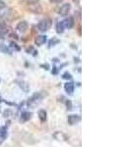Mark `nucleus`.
Masks as SVG:
<instances>
[{"label": "nucleus", "instance_id": "1", "mask_svg": "<svg viewBox=\"0 0 131 147\" xmlns=\"http://www.w3.org/2000/svg\"><path fill=\"white\" fill-rule=\"evenodd\" d=\"M51 24H52L51 19H49V18H44V19L39 21V24H37V28H39V32H46V30H48V28H50Z\"/></svg>", "mask_w": 131, "mask_h": 147}, {"label": "nucleus", "instance_id": "2", "mask_svg": "<svg viewBox=\"0 0 131 147\" xmlns=\"http://www.w3.org/2000/svg\"><path fill=\"white\" fill-rule=\"evenodd\" d=\"M70 10H71V5H70V3H64L63 5H62L61 7L59 8L58 14L60 15V16L64 17V16H66V15L69 14Z\"/></svg>", "mask_w": 131, "mask_h": 147}, {"label": "nucleus", "instance_id": "3", "mask_svg": "<svg viewBox=\"0 0 131 147\" xmlns=\"http://www.w3.org/2000/svg\"><path fill=\"white\" fill-rule=\"evenodd\" d=\"M63 24H64V28H68V30H70V28H72L73 26H74V24H75V22H74V18L73 17H67V18H65V19L63 20Z\"/></svg>", "mask_w": 131, "mask_h": 147}, {"label": "nucleus", "instance_id": "4", "mask_svg": "<svg viewBox=\"0 0 131 147\" xmlns=\"http://www.w3.org/2000/svg\"><path fill=\"white\" fill-rule=\"evenodd\" d=\"M28 26H29L28 23H27L26 21H21L17 24L16 30L21 33H25L27 32V30H28Z\"/></svg>", "mask_w": 131, "mask_h": 147}, {"label": "nucleus", "instance_id": "5", "mask_svg": "<svg viewBox=\"0 0 131 147\" xmlns=\"http://www.w3.org/2000/svg\"><path fill=\"white\" fill-rule=\"evenodd\" d=\"M46 35H43V34H41V35H37V37H35V43L37 44V46H41L43 44H44L46 42V40H47V38H46Z\"/></svg>", "mask_w": 131, "mask_h": 147}, {"label": "nucleus", "instance_id": "6", "mask_svg": "<svg viewBox=\"0 0 131 147\" xmlns=\"http://www.w3.org/2000/svg\"><path fill=\"white\" fill-rule=\"evenodd\" d=\"M29 10L34 12L35 14H39V13H41L43 9H41V7L39 4L35 3V4H30V5H29Z\"/></svg>", "mask_w": 131, "mask_h": 147}, {"label": "nucleus", "instance_id": "7", "mask_svg": "<svg viewBox=\"0 0 131 147\" xmlns=\"http://www.w3.org/2000/svg\"><path fill=\"white\" fill-rule=\"evenodd\" d=\"M0 52L4 53V54L12 55V50L10 49V47L6 46L4 43H0Z\"/></svg>", "mask_w": 131, "mask_h": 147}, {"label": "nucleus", "instance_id": "8", "mask_svg": "<svg viewBox=\"0 0 131 147\" xmlns=\"http://www.w3.org/2000/svg\"><path fill=\"white\" fill-rule=\"evenodd\" d=\"M64 89L67 93L72 94L73 91H74V83L73 82H67V83L64 84Z\"/></svg>", "mask_w": 131, "mask_h": 147}, {"label": "nucleus", "instance_id": "9", "mask_svg": "<svg viewBox=\"0 0 131 147\" xmlns=\"http://www.w3.org/2000/svg\"><path fill=\"white\" fill-rule=\"evenodd\" d=\"M80 121V117L78 115H70L68 117V122L70 124H75Z\"/></svg>", "mask_w": 131, "mask_h": 147}, {"label": "nucleus", "instance_id": "10", "mask_svg": "<svg viewBox=\"0 0 131 147\" xmlns=\"http://www.w3.org/2000/svg\"><path fill=\"white\" fill-rule=\"evenodd\" d=\"M7 32L8 30L6 28V26L4 24L0 23V38H4V36L7 34Z\"/></svg>", "mask_w": 131, "mask_h": 147}, {"label": "nucleus", "instance_id": "11", "mask_svg": "<svg viewBox=\"0 0 131 147\" xmlns=\"http://www.w3.org/2000/svg\"><path fill=\"white\" fill-rule=\"evenodd\" d=\"M64 24H63V22H58V23L56 24V26H55V30H56V32L57 33H63L64 32Z\"/></svg>", "mask_w": 131, "mask_h": 147}, {"label": "nucleus", "instance_id": "12", "mask_svg": "<svg viewBox=\"0 0 131 147\" xmlns=\"http://www.w3.org/2000/svg\"><path fill=\"white\" fill-rule=\"evenodd\" d=\"M18 83H19V86L22 88L24 91H29V89H30V87H29V84L27 83L26 81H17Z\"/></svg>", "mask_w": 131, "mask_h": 147}, {"label": "nucleus", "instance_id": "13", "mask_svg": "<svg viewBox=\"0 0 131 147\" xmlns=\"http://www.w3.org/2000/svg\"><path fill=\"white\" fill-rule=\"evenodd\" d=\"M39 118L41 120V122H44L46 120V112L44 110H41L39 112Z\"/></svg>", "mask_w": 131, "mask_h": 147}, {"label": "nucleus", "instance_id": "14", "mask_svg": "<svg viewBox=\"0 0 131 147\" xmlns=\"http://www.w3.org/2000/svg\"><path fill=\"white\" fill-rule=\"evenodd\" d=\"M30 118H31V113H28V112L23 113V115L21 116V121L26 122L28 121V120H30Z\"/></svg>", "mask_w": 131, "mask_h": 147}, {"label": "nucleus", "instance_id": "15", "mask_svg": "<svg viewBox=\"0 0 131 147\" xmlns=\"http://www.w3.org/2000/svg\"><path fill=\"white\" fill-rule=\"evenodd\" d=\"M10 47H11V48H14L15 50H17V51H20V50H21V47H20V46L18 45L16 42H14V41H11V42H10Z\"/></svg>", "mask_w": 131, "mask_h": 147}, {"label": "nucleus", "instance_id": "16", "mask_svg": "<svg viewBox=\"0 0 131 147\" xmlns=\"http://www.w3.org/2000/svg\"><path fill=\"white\" fill-rule=\"evenodd\" d=\"M59 42H60V40H59V39H57V38H54V37H53V38L51 39V40L49 41V45H48V47H51V46H54L55 44H57V43H59Z\"/></svg>", "mask_w": 131, "mask_h": 147}, {"label": "nucleus", "instance_id": "17", "mask_svg": "<svg viewBox=\"0 0 131 147\" xmlns=\"http://www.w3.org/2000/svg\"><path fill=\"white\" fill-rule=\"evenodd\" d=\"M62 77H63L64 79H72V77H71V75H70L69 73H67V72H66L65 74H64L63 75H62Z\"/></svg>", "mask_w": 131, "mask_h": 147}, {"label": "nucleus", "instance_id": "18", "mask_svg": "<svg viewBox=\"0 0 131 147\" xmlns=\"http://www.w3.org/2000/svg\"><path fill=\"white\" fill-rule=\"evenodd\" d=\"M6 3L4 1H2V0H0V11L1 10H3V9H5L6 8Z\"/></svg>", "mask_w": 131, "mask_h": 147}, {"label": "nucleus", "instance_id": "19", "mask_svg": "<svg viewBox=\"0 0 131 147\" xmlns=\"http://www.w3.org/2000/svg\"><path fill=\"white\" fill-rule=\"evenodd\" d=\"M39 0H27V2H28V4H35L37 3Z\"/></svg>", "mask_w": 131, "mask_h": 147}, {"label": "nucleus", "instance_id": "20", "mask_svg": "<svg viewBox=\"0 0 131 147\" xmlns=\"http://www.w3.org/2000/svg\"><path fill=\"white\" fill-rule=\"evenodd\" d=\"M50 2H52V3H60L63 0H49Z\"/></svg>", "mask_w": 131, "mask_h": 147}, {"label": "nucleus", "instance_id": "21", "mask_svg": "<svg viewBox=\"0 0 131 147\" xmlns=\"http://www.w3.org/2000/svg\"><path fill=\"white\" fill-rule=\"evenodd\" d=\"M0 101H1V100H0Z\"/></svg>", "mask_w": 131, "mask_h": 147}]
</instances>
